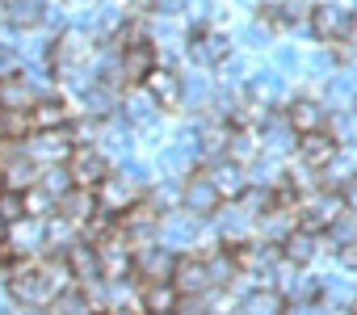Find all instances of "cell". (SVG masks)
Masks as SVG:
<instances>
[{"label":"cell","instance_id":"6da1fadb","mask_svg":"<svg viewBox=\"0 0 357 315\" xmlns=\"http://www.w3.org/2000/svg\"><path fill=\"white\" fill-rule=\"evenodd\" d=\"M22 147L34 164H68L76 151V130L72 126H43V130H30L22 139Z\"/></svg>","mask_w":357,"mask_h":315},{"label":"cell","instance_id":"7a4b0ae2","mask_svg":"<svg viewBox=\"0 0 357 315\" xmlns=\"http://www.w3.org/2000/svg\"><path fill=\"white\" fill-rule=\"evenodd\" d=\"M349 210V202H344V190H332V185H324V190H311V194H303V202H298V227H307V231H328L340 215Z\"/></svg>","mask_w":357,"mask_h":315},{"label":"cell","instance_id":"3957f363","mask_svg":"<svg viewBox=\"0 0 357 315\" xmlns=\"http://www.w3.org/2000/svg\"><path fill=\"white\" fill-rule=\"evenodd\" d=\"M5 286L13 290L17 307H30V311H38V307H51V302H55V286L47 282L43 265H30V261H22V265H17V269L5 277Z\"/></svg>","mask_w":357,"mask_h":315},{"label":"cell","instance_id":"277c9868","mask_svg":"<svg viewBox=\"0 0 357 315\" xmlns=\"http://www.w3.org/2000/svg\"><path fill=\"white\" fill-rule=\"evenodd\" d=\"M311 34L319 43H349L353 34V13L344 5H336V0H319V5L311 9Z\"/></svg>","mask_w":357,"mask_h":315},{"label":"cell","instance_id":"5b68a950","mask_svg":"<svg viewBox=\"0 0 357 315\" xmlns=\"http://www.w3.org/2000/svg\"><path fill=\"white\" fill-rule=\"evenodd\" d=\"M68 261H72V273H76V286H84V290H93V286H101L105 282V265H101V248L93 244V240H72L68 244Z\"/></svg>","mask_w":357,"mask_h":315},{"label":"cell","instance_id":"8992f818","mask_svg":"<svg viewBox=\"0 0 357 315\" xmlns=\"http://www.w3.org/2000/svg\"><path fill=\"white\" fill-rule=\"evenodd\" d=\"M118 227L126 231V240L135 244H151V236H160V206L155 202H130L122 215H118Z\"/></svg>","mask_w":357,"mask_h":315},{"label":"cell","instance_id":"52a82bcc","mask_svg":"<svg viewBox=\"0 0 357 315\" xmlns=\"http://www.w3.org/2000/svg\"><path fill=\"white\" fill-rule=\"evenodd\" d=\"M172 269H176V248H168V244H139L135 277H143V282H172Z\"/></svg>","mask_w":357,"mask_h":315},{"label":"cell","instance_id":"ba28073f","mask_svg":"<svg viewBox=\"0 0 357 315\" xmlns=\"http://www.w3.org/2000/svg\"><path fill=\"white\" fill-rule=\"evenodd\" d=\"M68 169H72L76 185H84V190H97V185L109 177V160H105V151H101V147H84V143H76Z\"/></svg>","mask_w":357,"mask_h":315},{"label":"cell","instance_id":"9c48e42d","mask_svg":"<svg viewBox=\"0 0 357 315\" xmlns=\"http://www.w3.org/2000/svg\"><path fill=\"white\" fill-rule=\"evenodd\" d=\"M215 231L227 240V244H244L257 236V215H248L236 198H227V206L215 210Z\"/></svg>","mask_w":357,"mask_h":315},{"label":"cell","instance_id":"30bf717a","mask_svg":"<svg viewBox=\"0 0 357 315\" xmlns=\"http://www.w3.org/2000/svg\"><path fill=\"white\" fill-rule=\"evenodd\" d=\"M143 89L155 97L160 109H181V101H185V76H176L172 68H160V63L147 72Z\"/></svg>","mask_w":357,"mask_h":315},{"label":"cell","instance_id":"8fae6325","mask_svg":"<svg viewBox=\"0 0 357 315\" xmlns=\"http://www.w3.org/2000/svg\"><path fill=\"white\" fill-rule=\"evenodd\" d=\"M257 130H261V143H265V151L269 155H282V151H290V147H298V126L290 122V114L282 109V114H265L261 122H257Z\"/></svg>","mask_w":357,"mask_h":315},{"label":"cell","instance_id":"7c38bea8","mask_svg":"<svg viewBox=\"0 0 357 315\" xmlns=\"http://www.w3.org/2000/svg\"><path fill=\"white\" fill-rule=\"evenodd\" d=\"M181 206L194 210V215H202V219H215V210L223 206V194L215 190V181L206 177V169L194 173V177L185 181V190H181Z\"/></svg>","mask_w":357,"mask_h":315},{"label":"cell","instance_id":"4fadbf2b","mask_svg":"<svg viewBox=\"0 0 357 315\" xmlns=\"http://www.w3.org/2000/svg\"><path fill=\"white\" fill-rule=\"evenodd\" d=\"M294 151H298V160H303V164H311V169H324V164L332 160V155L340 151V143H336V135H332L328 126H319V130H303Z\"/></svg>","mask_w":357,"mask_h":315},{"label":"cell","instance_id":"5bb4252c","mask_svg":"<svg viewBox=\"0 0 357 315\" xmlns=\"http://www.w3.org/2000/svg\"><path fill=\"white\" fill-rule=\"evenodd\" d=\"M190 59L202 63V68H219L223 59H231V38L219 34V30H194L190 34Z\"/></svg>","mask_w":357,"mask_h":315},{"label":"cell","instance_id":"9a60e30c","mask_svg":"<svg viewBox=\"0 0 357 315\" xmlns=\"http://www.w3.org/2000/svg\"><path fill=\"white\" fill-rule=\"evenodd\" d=\"M172 282H176V290H181V294H206V290H215L206 256H176Z\"/></svg>","mask_w":357,"mask_h":315},{"label":"cell","instance_id":"2e32d148","mask_svg":"<svg viewBox=\"0 0 357 315\" xmlns=\"http://www.w3.org/2000/svg\"><path fill=\"white\" fill-rule=\"evenodd\" d=\"M198 223H202V215H194V210H168L164 219H160V240L168 244V248H185V244H194V236H198Z\"/></svg>","mask_w":357,"mask_h":315},{"label":"cell","instance_id":"e0dca14e","mask_svg":"<svg viewBox=\"0 0 357 315\" xmlns=\"http://www.w3.org/2000/svg\"><path fill=\"white\" fill-rule=\"evenodd\" d=\"M160 63V51L147 43V38H139V43H126L122 47V76H126V84H143L147 80V72Z\"/></svg>","mask_w":357,"mask_h":315},{"label":"cell","instance_id":"ac0fdd59","mask_svg":"<svg viewBox=\"0 0 357 315\" xmlns=\"http://www.w3.org/2000/svg\"><path fill=\"white\" fill-rule=\"evenodd\" d=\"M206 177L215 181V190H219L223 198H240V194H244V185H248L244 164H240V160H231V155H215V160L206 164Z\"/></svg>","mask_w":357,"mask_h":315},{"label":"cell","instance_id":"d6986e66","mask_svg":"<svg viewBox=\"0 0 357 315\" xmlns=\"http://www.w3.org/2000/svg\"><path fill=\"white\" fill-rule=\"evenodd\" d=\"M130 202H139V185H135V181H126L122 173H118V177L109 173V177L97 185V206H101V210H109V215H122Z\"/></svg>","mask_w":357,"mask_h":315},{"label":"cell","instance_id":"ffe728a7","mask_svg":"<svg viewBox=\"0 0 357 315\" xmlns=\"http://www.w3.org/2000/svg\"><path fill=\"white\" fill-rule=\"evenodd\" d=\"M294 227H298V206H282V202H273L265 215H257V236H261V240L282 244Z\"/></svg>","mask_w":357,"mask_h":315},{"label":"cell","instance_id":"44dd1931","mask_svg":"<svg viewBox=\"0 0 357 315\" xmlns=\"http://www.w3.org/2000/svg\"><path fill=\"white\" fill-rule=\"evenodd\" d=\"M9 244H13V252H22V256L38 252V248L47 244V219H38V215H26V219L9 223Z\"/></svg>","mask_w":357,"mask_h":315},{"label":"cell","instance_id":"7402d4cb","mask_svg":"<svg viewBox=\"0 0 357 315\" xmlns=\"http://www.w3.org/2000/svg\"><path fill=\"white\" fill-rule=\"evenodd\" d=\"M290 307V298L278 290V286H261V290H248L244 298H240V311L244 315H278V311H286Z\"/></svg>","mask_w":357,"mask_h":315},{"label":"cell","instance_id":"603a6c76","mask_svg":"<svg viewBox=\"0 0 357 315\" xmlns=\"http://www.w3.org/2000/svg\"><path fill=\"white\" fill-rule=\"evenodd\" d=\"M181 302V290L176 282H143V294H139V307L143 311H155V315H168Z\"/></svg>","mask_w":357,"mask_h":315},{"label":"cell","instance_id":"cb8c5ba5","mask_svg":"<svg viewBox=\"0 0 357 315\" xmlns=\"http://www.w3.org/2000/svg\"><path fill=\"white\" fill-rule=\"evenodd\" d=\"M286 114H290V122H294L298 135H303V130H319V126H328L332 105H319V101H311V97H294V101L286 105Z\"/></svg>","mask_w":357,"mask_h":315},{"label":"cell","instance_id":"d4e9b609","mask_svg":"<svg viewBox=\"0 0 357 315\" xmlns=\"http://www.w3.org/2000/svg\"><path fill=\"white\" fill-rule=\"evenodd\" d=\"M319 231H307V227H294L286 240H282V256L286 261H294V265H311L315 261V252H319Z\"/></svg>","mask_w":357,"mask_h":315},{"label":"cell","instance_id":"484cf974","mask_svg":"<svg viewBox=\"0 0 357 315\" xmlns=\"http://www.w3.org/2000/svg\"><path fill=\"white\" fill-rule=\"evenodd\" d=\"M319 177H324V185H332V190H344L353 177H357V147H340L332 160L319 169Z\"/></svg>","mask_w":357,"mask_h":315},{"label":"cell","instance_id":"4316f807","mask_svg":"<svg viewBox=\"0 0 357 315\" xmlns=\"http://www.w3.org/2000/svg\"><path fill=\"white\" fill-rule=\"evenodd\" d=\"M43 13H47L43 0H5V26H13V30L43 26Z\"/></svg>","mask_w":357,"mask_h":315},{"label":"cell","instance_id":"83f0119b","mask_svg":"<svg viewBox=\"0 0 357 315\" xmlns=\"http://www.w3.org/2000/svg\"><path fill=\"white\" fill-rule=\"evenodd\" d=\"M97 210V190H84V185H72L63 198H59V215H68L72 223H84L89 215Z\"/></svg>","mask_w":357,"mask_h":315},{"label":"cell","instance_id":"f1b7e54d","mask_svg":"<svg viewBox=\"0 0 357 315\" xmlns=\"http://www.w3.org/2000/svg\"><path fill=\"white\" fill-rule=\"evenodd\" d=\"M30 118H34V130H43V126H68V105H63V97H38L34 105H30Z\"/></svg>","mask_w":357,"mask_h":315},{"label":"cell","instance_id":"f546056e","mask_svg":"<svg viewBox=\"0 0 357 315\" xmlns=\"http://www.w3.org/2000/svg\"><path fill=\"white\" fill-rule=\"evenodd\" d=\"M34 130L30 109H13V105H0V139H26Z\"/></svg>","mask_w":357,"mask_h":315},{"label":"cell","instance_id":"4dcf8cb0","mask_svg":"<svg viewBox=\"0 0 357 315\" xmlns=\"http://www.w3.org/2000/svg\"><path fill=\"white\" fill-rule=\"evenodd\" d=\"M328 130L336 135L340 147H357V109L353 105L349 109H332L328 114Z\"/></svg>","mask_w":357,"mask_h":315},{"label":"cell","instance_id":"1f68e13d","mask_svg":"<svg viewBox=\"0 0 357 315\" xmlns=\"http://www.w3.org/2000/svg\"><path fill=\"white\" fill-rule=\"evenodd\" d=\"M34 101H38V93L30 89V80H26V76H13V80H5V84H0V105L30 109Z\"/></svg>","mask_w":357,"mask_h":315},{"label":"cell","instance_id":"d6a6232c","mask_svg":"<svg viewBox=\"0 0 357 315\" xmlns=\"http://www.w3.org/2000/svg\"><path fill=\"white\" fill-rule=\"evenodd\" d=\"M155 97L143 89V93H135V97H126V105H122V118H130L135 126H151L155 122Z\"/></svg>","mask_w":357,"mask_h":315},{"label":"cell","instance_id":"836d02e7","mask_svg":"<svg viewBox=\"0 0 357 315\" xmlns=\"http://www.w3.org/2000/svg\"><path fill=\"white\" fill-rule=\"evenodd\" d=\"M38 185H47L55 198H63V194L76 185V177H72V169H68V164H43V173H38Z\"/></svg>","mask_w":357,"mask_h":315},{"label":"cell","instance_id":"e575fe53","mask_svg":"<svg viewBox=\"0 0 357 315\" xmlns=\"http://www.w3.org/2000/svg\"><path fill=\"white\" fill-rule=\"evenodd\" d=\"M26 210H30V215H38V219H47V215H55V210H59V198H55L47 185H30V190H26Z\"/></svg>","mask_w":357,"mask_h":315},{"label":"cell","instance_id":"d590c367","mask_svg":"<svg viewBox=\"0 0 357 315\" xmlns=\"http://www.w3.org/2000/svg\"><path fill=\"white\" fill-rule=\"evenodd\" d=\"M76 240V231H72V219L68 215H47V244L55 248V252H68V244Z\"/></svg>","mask_w":357,"mask_h":315},{"label":"cell","instance_id":"8d00e7d4","mask_svg":"<svg viewBox=\"0 0 357 315\" xmlns=\"http://www.w3.org/2000/svg\"><path fill=\"white\" fill-rule=\"evenodd\" d=\"M252 185H269V190H278L282 185V169H278V160L269 155V160H261L257 155V164H252V177H248Z\"/></svg>","mask_w":357,"mask_h":315},{"label":"cell","instance_id":"74e56055","mask_svg":"<svg viewBox=\"0 0 357 315\" xmlns=\"http://www.w3.org/2000/svg\"><path fill=\"white\" fill-rule=\"evenodd\" d=\"M13 76H22V55L13 47H0V84L13 80Z\"/></svg>","mask_w":357,"mask_h":315},{"label":"cell","instance_id":"f35d334b","mask_svg":"<svg viewBox=\"0 0 357 315\" xmlns=\"http://www.w3.org/2000/svg\"><path fill=\"white\" fill-rule=\"evenodd\" d=\"M219 72H223V84H248V76H244L248 68H244V59H236V55H231V59H223V63H219Z\"/></svg>","mask_w":357,"mask_h":315},{"label":"cell","instance_id":"ab89813d","mask_svg":"<svg viewBox=\"0 0 357 315\" xmlns=\"http://www.w3.org/2000/svg\"><path fill=\"white\" fill-rule=\"evenodd\" d=\"M307 68H311V76H315V80H332L336 59H332L328 51H319V55H311V63H307Z\"/></svg>","mask_w":357,"mask_h":315},{"label":"cell","instance_id":"60d3db41","mask_svg":"<svg viewBox=\"0 0 357 315\" xmlns=\"http://www.w3.org/2000/svg\"><path fill=\"white\" fill-rule=\"evenodd\" d=\"M118 173H122V177H126V181H135V185H139V190H143V185H147V181H151V173H147V169H143V164H135V160H122V169H118Z\"/></svg>","mask_w":357,"mask_h":315},{"label":"cell","instance_id":"b9f144b4","mask_svg":"<svg viewBox=\"0 0 357 315\" xmlns=\"http://www.w3.org/2000/svg\"><path fill=\"white\" fill-rule=\"evenodd\" d=\"M185 97H194V101H206V97H211V84H206L202 76H185Z\"/></svg>","mask_w":357,"mask_h":315},{"label":"cell","instance_id":"7bdbcfd3","mask_svg":"<svg viewBox=\"0 0 357 315\" xmlns=\"http://www.w3.org/2000/svg\"><path fill=\"white\" fill-rule=\"evenodd\" d=\"M336 256H340V265H344L349 273H357V240H353V244H340Z\"/></svg>","mask_w":357,"mask_h":315},{"label":"cell","instance_id":"ee69618b","mask_svg":"<svg viewBox=\"0 0 357 315\" xmlns=\"http://www.w3.org/2000/svg\"><path fill=\"white\" fill-rule=\"evenodd\" d=\"M43 26H51V30H63V26H68V17H63V9H55V5H47V13H43Z\"/></svg>","mask_w":357,"mask_h":315},{"label":"cell","instance_id":"f6af8a7d","mask_svg":"<svg viewBox=\"0 0 357 315\" xmlns=\"http://www.w3.org/2000/svg\"><path fill=\"white\" fill-rule=\"evenodd\" d=\"M278 72H298V55H294L290 47L278 51Z\"/></svg>","mask_w":357,"mask_h":315},{"label":"cell","instance_id":"bcb514c9","mask_svg":"<svg viewBox=\"0 0 357 315\" xmlns=\"http://www.w3.org/2000/svg\"><path fill=\"white\" fill-rule=\"evenodd\" d=\"M185 9H190L194 22H206L211 17V0H185Z\"/></svg>","mask_w":357,"mask_h":315},{"label":"cell","instance_id":"7dc6e473","mask_svg":"<svg viewBox=\"0 0 357 315\" xmlns=\"http://www.w3.org/2000/svg\"><path fill=\"white\" fill-rule=\"evenodd\" d=\"M344 202H349V210L357 215V177H353V181L344 185Z\"/></svg>","mask_w":357,"mask_h":315},{"label":"cell","instance_id":"c3c4849f","mask_svg":"<svg viewBox=\"0 0 357 315\" xmlns=\"http://www.w3.org/2000/svg\"><path fill=\"white\" fill-rule=\"evenodd\" d=\"M176 5H181V0H155V5H151V13H172Z\"/></svg>","mask_w":357,"mask_h":315},{"label":"cell","instance_id":"681fc988","mask_svg":"<svg viewBox=\"0 0 357 315\" xmlns=\"http://www.w3.org/2000/svg\"><path fill=\"white\" fill-rule=\"evenodd\" d=\"M9 307H17V298H13V290L5 286V290H0V311H9Z\"/></svg>","mask_w":357,"mask_h":315},{"label":"cell","instance_id":"f907efd6","mask_svg":"<svg viewBox=\"0 0 357 315\" xmlns=\"http://www.w3.org/2000/svg\"><path fill=\"white\" fill-rule=\"evenodd\" d=\"M0 236H9V219L5 215H0Z\"/></svg>","mask_w":357,"mask_h":315},{"label":"cell","instance_id":"816d5d0a","mask_svg":"<svg viewBox=\"0 0 357 315\" xmlns=\"http://www.w3.org/2000/svg\"><path fill=\"white\" fill-rule=\"evenodd\" d=\"M5 190H9V185H5V173H0V194H5Z\"/></svg>","mask_w":357,"mask_h":315},{"label":"cell","instance_id":"f5cc1de1","mask_svg":"<svg viewBox=\"0 0 357 315\" xmlns=\"http://www.w3.org/2000/svg\"><path fill=\"white\" fill-rule=\"evenodd\" d=\"M0 22H5V0H0Z\"/></svg>","mask_w":357,"mask_h":315}]
</instances>
